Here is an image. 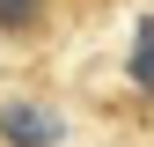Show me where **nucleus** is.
<instances>
[{"instance_id": "nucleus-1", "label": "nucleus", "mask_w": 154, "mask_h": 147, "mask_svg": "<svg viewBox=\"0 0 154 147\" xmlns=\"http://www.w3.org/2000/svg\"><path fill=\"white\" fill-rule=\"evenodd\" d=\"M59 110H37V103H8L0 110V140L8 147H59Z\"/></svg>"}, {"instance_id": "nucleus-2", "label": "nucleus", "mask_w": 154, "mask_h": 147, "mask_svg": "<svg viewBox=\"0 0 154 147\" xmlns=\"http://www.w3.org/2000/svg\"><path fill=\"white\" fill-rule=\"evenodd\" d=\"M44 0H0V37H37Z\"/></svg>"}, {"instance_id": "nucleus-3", "label": "nucleus", "mask_w": 154, "mask_h": 147, "mask_svg": "<svg viewBox=\"0 0 154 147\" xmlns=\"http://www.w3.org/2000/svg\"><path fill=\"white\" fill-rule=\"evenodd\" d=\"M132 88L154 96V15L140 22V37H132Z\"/></svg>"}]
</instances>
